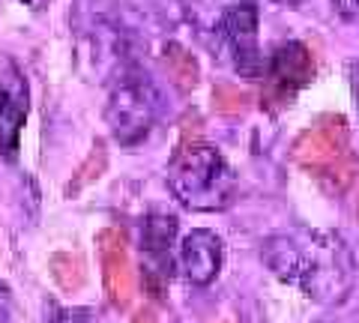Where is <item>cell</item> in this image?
Returning a JSON list of instances; mask_svg holds the SVG:
<instances>
[{
    "mask_svg": "<svg viewBox=\"0 0 359 323\" xmlns=\"http://www.w3.org/2000/svg\"><path fill=\"white\" fill-rule=\"evenodd\" d=\"M75 33L84 51L93 57L96 72L120 78L138 66L141 33L129 21V9L111 0H90L75 9Z\"/></svg>",
    "mask_w": 359,
    "mask_h": 323,
    "instance_id": "obj_2",
    "label": "cell"
},
{
    "mask_svg": "<svg viewBox=\"0 0 359 323\" xmlns=\"http://www.w3.org/2000/svg\"><path fill=\"white\" fill-rule=\"evenodd\" d=\"M219 36L228 42L233 54V63L243 75H261L264 72V57L257 48V9L249 0H233L231 9L224 13Z\"/></svg>",
    "mask_w": 359,
    "mask_h": 323,
    "instance_id": "obj_6",
    "label": "cell"
},
{
    "mask_svg": "<svg viewBox=\"0 0 359 323\" xmlns=\"http://www.w3.org/2000/svg\"><path fill=\"white\" fill-rule=\"evenodd\" d=\"M347 78H351V93H353V105H356V117H359V57L347 63Z\"/></svg>",
    "mask_w": 359,
    "mask_h": 323,
    "instance_id": "obj_15",
    "label": "cell"
},
{
    "mask_svg": "<svg viewBox=\"0 0 359 323\" xmlns=\"http://www.w3.org/2000/svg\"><path fill=\"white\" fill-rule=\"evenodd\" d=\"M51 323H99V317L90 308H57Z\"/></svg>",
    "mask_w": 359,
    "mask_h": 323,
    "instance_id": "obj_12",
    "label": "cell"
},
{
    "mask_svg": "<svg viewBox=\"0 0 359 323\" xmlns=\"http://www.w3.org/2000/svg\"><path fill=\"white\" fill-rule=\"evenodd\" d=\"M99 246V263H102V284L108 294V303L114 308H129L135 296V273L126 249V237L117 228H105L96 237Z\"/></svg>",
    "mask_w": 359,
    "mask_h": 323,
    "instance_id": "obj_7",
    "label": "cell"
},
{
    "mask_svg": "<svg viewBox=\"0 0 359 323\" xmlns=\"http://www.w3.org/2000/svg\"><path fill=\"white\" fill-rule=\"evenodd\" d=\"M132 323H159V317H156L150 308H144V311H138V317H135Z\"/></svg>",
    "mask_w": 359,
    "mask_h": 323,
    "instance_id": "obj_16",
    "label": "cell"
},
{
    "mask_svg": "<svg viewBox=\"0 0 359 323\" xmlns=\"http://www.w3.org/2000/svg\"><path fill=\"white\" fill-rule=\"evenodd\" d=\"M330 4H332V9L344 21H353V25H359V0H330Z\"/></svg>",
    "mask_w": 359,
    "mask_h": 323,
    "instance_id": "obj_13",
    "label": "cell"
},
{
    "mask_svg": "<svg viewBox=\"0 0 359 323\" xmlns=\"http://www.w3.org/2000/svg\"><path fill=\"white\" fill-rule=\"evenodd\" d=\"M264 261L273 275L323 305L344 303L356 282L353 252L332 231H282L264 242Z\"/></svg>",
    "mask_w": 359,
    "mask_h": 323,
    "instance_id": "obj_1",
    "label": "cell"
},
{
    "mask_svg": "<svg viewBox=\"0 0 359 323\" xmlns=\"http://www.w3.org/2000/svg\"><path fill=\"white\" fill-rule=\"evenodd\" d=\"M180 263L192 284H210L222 270V240L212 231H192L180 246Z\"/></svg>",
    "mask_w": 359,
    "mask_h": 323,
    "instance_id": "obj_8",
    "label": "cell"
},
{
    "mask_svg": "<svg viewBox=\"0 0 359 323\" xmlns=\"http://www.w3.org/2000/svg\"><path fill=\"white\" fill-rule=\"evenodd\" d=\"M282 4H287V6H297V4H299V0H282Z\"/></svg>",
    "mask_w": 359,
    "mask_h": 323,
    "instance_id": "obj_18",
    "label": "cell"
},
{
    "mask_svg": "<svg viewBox=\"0 0 359 323\" xmlns=\"http://www.w3.org/2000/svg\"><path fill=\"white\" fill-rule=\"evenodd\" d=\"M183 6H186V18L201 33H219L224 13L231 9V4H224V0H183Z\"/></svg>",
    "mask_w": 359,
    "mask_h": 323,
    "instance_id": "obj_10",
    "label": "cell"
},
{
    "mask_svg": "<svg viewBox=\"0 0 359 323\" xmlns=\"http://www.w3.org/2000/svg\"><path fill=\"white\" fill-rule=\"evenodd\" d=\"M177 237V219L165 216V213H153L144 221V233H141V249L144 254L153 258V266H147L150 278H168L171 273V242Z\"/></svg>",
    "mask_w": 359,
    "mask_h": 323,
    "instance_id": "obj_9",
    "label": "cell"
},
{
    "mask_svg": "<svg viewBox=\"0 0 359 323\" xmlns=\"http://www.w3.org/2000/svg\"><path fill=\"white\" fill-rule=\"evenodd\" d=\"M21 4H27V6H33V9H42L48 0H21Z\"/></svg>",
    "mask_w": 359,
    "mask_h": 323,
    "instance_id": "obj_17",
    "label": "cell"
},
{
    "mask_svg": "<svg viewBox=\"0 0 359 323\" xmlns=\"http://www.w3.org/2000/svg\"><path fill=\"white\" fill-rule=\"evenodd\" d=\"M30 111V87L21 66L0 54V153L6 162H15L21 147V129Z\"/></svg>",
    "mask_w": 359,
    "mask_h": 323,
    "instance_id": "obj_5",
    "label": "cell"
},
{
    "mask_svg": "<svg viewBox=\"0 0 359 323\" xmlns=\"http://www.w3.org/2000/svg\"><path fill=\"white\" fill-rule=\"evenodd\" d=\"M51 275L63 291H81L84 287V278H87V270H84V261L81 254H54L51 258Z\"/></svg>",
    "mask_w": 359,
    "mask_h": 323,
    "instance_id": "obj_11",
    "label": "cell"
},
{
    "mask_svg": "<svg viewBox=\"0 0 359 323\" xmlns=\"http://www.w3.org/2000/svg\"><path fill=\"white\" fill-rule=\"evenodd\" d=\"M162 117V93L156 81L141 72L138 66L114 78L105 105V123L114 141L123 147H135L153 132L156 120Z\"/></svg>",
    "mask_w": 359,
    "mask_h": 323,
    "instance_id": "obj_4",
    "label": "cell"
},
{
    "mask_svg": "<svg viewBox=\"0 0 359 323\" xmlns=\"http://www.w3.org/2000/svg\"><path fill=\"white\" fill-rule=\"evenodd\" d=\"M356 216H359V204H356Z\"/></svg>",
    "mask_w": 359,
    "mask_h": 323,
    "instance_id": "obj_19",
    "label": "cell"
},
{
    "mask_svg": "<svg viewBox=\"0 0 359 323\" xmlns=\"http://www.w3.org/2000/svg\"><path fill=\"white\" fill-rule=\"evenodd\" d=\"M168 186L180 204L198 213H216L237 198V174L210 144H189L177 150L168 168Z\"/></svg>",
    "mask_w": 359,
    "mask_h": 323,
    "instance_id": "obj_3",
    "label": "cell"
},
{
    "mask_svg": "<svg viewBox=\"0 0 359 323\" xmlns=\"http://www.w3.org/2000/svg\"><path fill=\"white\" fill-rule=\"evenodd\" d=\"M0 323H13V294L0 282Z\"/></svg>",
    "mask_w": 359,
    "mask_h": 323,
    "instance_id": "obj_14",
    "label": "cell"
}]
</instances>
